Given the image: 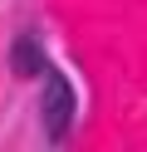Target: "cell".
I'll use <instances>...</instances> for the list:
<instances>
[{
  "instance_id": "6da1fadb",
  "label": "cell",
  "mask_w": 147,
  "mask_h": 152,
  "mask_svg": "<svg viewBox=\"0 0 147 152\" xmlns=\"http://www.w3.org/2000/svg\"><path fill=\"white\" fill-rule=\"evenodd\" d=\"M69 123H74V88H69V79L49 74L44 79V128H49V137H64Z\"/></svg>"
},
{
  "instance_id": "7a4b0ae2",
  "label": "cell",
  "mask_w": 147,
  "mask_h": 152,
  "mask_svg": "<svg viewBox=\"0 0 147 152\" xmlns=\"http://www.w3.org/2000/svg\"><path fill=\"white\" fill-rule=\"evenodd\" d=\"M10 59H15V74H39L44 69V59H39V44H29V39H15V54H10Z\"/></svg>"
}]
</instances>
